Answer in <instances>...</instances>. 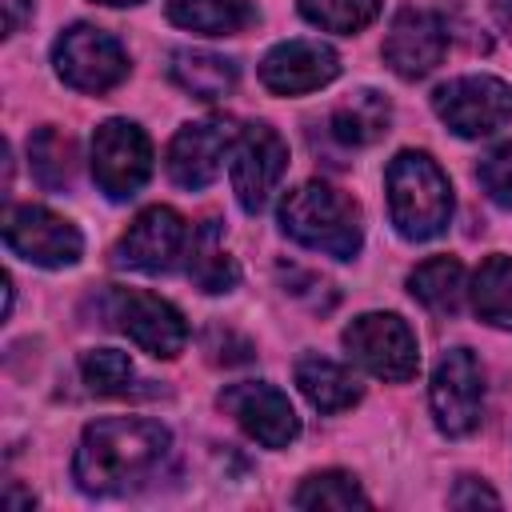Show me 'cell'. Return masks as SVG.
I'll return each instance as SVG.
<instances>
[{
  "label": "cell",
  "mask_w": 512,
  "mask_h": 512,
  "mask_svg": "<svg viewBox=\"0 0 512 512\" xmlns=\"http://www.w3.org/2000/svg\"><path fill=\"white\" fill-rule=\"evenodd\" d=\"M188 280L200 288V292H232L236 280H240V268L236 260L224 252V240H220V224L216 220H204L196 232H192V244H188Z\"/></svg>",
  "instance_id": "20"
},
{
  "label": "cell",
  "mask_w": 512,
  "mask_h": 512,
  "mask_svg": "<svg viewBox=\"0 0 512 512\" xmlns=\"http://www.w3.org/2000/svg\"><path fill=\"white\" fill-rule=\"evenodd\" d=\"M432 420L444 436L460 440L468 432L480 428V412H484V376H480V360L468 348H448L436 368H432Z\"/></svg>",
  "instance_id": "8"
},
{
  "label": "cell",
  "mask_w": 512,
  "mask_h": 512,
  "mask_svg": "<svg viewBox=\"0 0 512 512\" xmlns=\"http://www.w3.org/2000/svg\"><path fill=\"white\" fill-rule=\"evenodd\" d=\"M56 76L76 92H108L128 76V52L120 40L96 24H72L52 44Z\"/></svg>",
  "instance_id": "4"
},
{
  "label": "cell",
  "mask_w": 512,
  "mask_h": 512,
  "mask_svg": "<svg viewBox=\"0 0 512 512\" xmlns=\"http://www.w3.org/2000/svg\"><path fill=\"white\" fill-rule=\"evenodd\" d=\"M388 120H392V104L376 88H356L348 92V100L332 108L328 132L344 148H368L388 132Z\"/></svg>",
  "instance_id": "17"
},
{
  "label": "cell",
  "mask_w": 512,
  "mask_h": 512,
  "mask_svg": "<svg viewBox=\"0 0 512 512\" xmlns=\"http://www.w3.org/2000/svg\"><path fill=\"white\" fill-rule=\"evenodd\" d=\"M292 504L296 508H368V496L356 484V476H348L340 468H328V472H312L296 488Z\"/></svg>",
  "instance_id": "25"
},
{
  "label": "cell",
  "mask_w": 512,
  "mask_h": 512,
  "mask_svg": "<svg viewBox=\"0 0 512 512\" xmlns=\"http://www.w3.org/2000/svg\"><path fill=\"white\" fill-rule=\"evenodd\" d=\"M280 232L300 248L336 256V260H352L364 244L356 200L320 180H308L280 200Z\"/></svg>",
  "instance_id": "2"
},
{
  "label": "cell",
  "mask_w": 512,
  "mask_h": 512,
  "mask_svg": "<svg viewBox=\"0 0 512 512\" xmlns=\"http://www.w3.org/2000/svg\"><path fill=\"white\" fill-rule=\"evenodd\" d=\"M444 52H448V28L436 12H428V8L396 12V20L384 36V64L396 76L420 80L444 60Z\"/></svg>",
  "instance_id": "16"
},
{
  "label": "cell",
  "mask_w": 512,
  "mask_h": 512,
  "mask_svg": "<svg viewBox=\"0 0 512 512\" xmlns=\"http://www.w3.org/2000/svg\"><path fill=\"white\" fill-rule=\"evenodd\" d=\"M236 136H240V128L228 116H204V120L184 124L164 152V168H168L172 184H180L188 192L208 188L220 176L224 156H232Z\"/></svg>",
  "instance_id": "13"
},
{
  "label": "cell",
  "mask_w": 512,
  "mask_h": 512,
  "mask_svg": "<svg viewBox=\"0 0 512 512\" xmlns=\"http://www.w3.org/2000/svg\"><path fill=\"white\" fill-rule=\"evenodd\" d=\"M216 404L264 448H288L296 436H300V416L292 408V400L264 384V380H240V384H228Z\"/></svg>",
  "instance_id": "14"
},
{
  "label": "cell",
  "mask_w": 512,
  "mask_h": 512,
  "mask_svg": "<svg viewBox=\"0 0 512 512\" xmlns=\"http://www.w3.org/2000/svg\"><path fill=\"white\" fill-rule=\"evenodd\" d=\"M172 456V436L156 420L104 416L80 432L72 480L88 496H128L148 488Z\"/></svg>",
  "instance_id": "1"
},
{
  "label": "cell",
  "mask_w": 512,
  "mask_h": 512,
  "mask_svg": "<svg viewBox=\"0 0 512 512\" xmlns=\"http://www.w3.org/2000/svg\"><path fill=\"white\" fill-rule=\"evenodd\" d=\"M476 180H480V188L488 192V200H496L500 208H512V140H508V144H496V148L480 160Z\"/></svg>",
  "instance_id": "28"
},
{
  "label": "cell",
  "mask_w": 512,
  "mask_h": 512,
  "mask_svg": "<svg viewBox=\"0 0 512 512\" xmlns=\"http://www.w3.org/2000/svg\"><path fill=\"white\" fill-rule=\"evenodd\" d=\"M288 168V144L284 136L256 120V124H244L236 144H232V164H228V176H232V192L240 200L244 212H260L268 204V196L276 192L280 176Z\"/></svg>",
  "instance_id": "11"
},
{
  "label": "cell",
  "mask_w": 512,
  "mask_h": 512,
  "mask_svg": "<svg viewBox=\"0 0 512 512\" xmlns=\"http://www.w3.org/2000/svg\"><path fill=\"white\" fill-rule=\"evenodd\" d=\"M168 20L200 36H232L256 20L248 0H168Z\"/></svg>",
  "instance_id": "22"
},
{
  "label": "cell",
  "mask_w": 512,
  "mask_h": 512,
  "mask_svg": "<svg viewBox=\"0 0 512 512\" xmlns=\"http://www.w3.org/2000/svg\"><path fill=\"white\" fill-rule=\"evenodd\" d=\"M340 76V56L320 40H284L264 52L260 84L276 96H304Z\"/></svg>",
  "instance_id": "15"
},
{
  "label": "cell",
  "mask_w": 512,
  "mask_h": 512,
  "mask_svg": "<svg viewBox=\"0 0 512 512\" xmlns=\"http://www.w3.org/2000/svg\"><path fill=\"white\" fill-rule=\"evenodd\" d=\"M344 348L364 372H372L376 380H388V384H404L420 368L416 332L396 312H364V316H356L344 328Z\"/></svg>",
  "instance_id": "5"
},
{
  "label": "cell",
  "mask_w": 512,
  "mask_h": 512,
  "mask_svg": "<svg viewBox=\"0 0 512 512\" xmlns=\"http://www.w3.org/2000/svg\"><path fill=\"white\" fill-rule=\"evenodd\" d=\"M168 76L196 100H220L236 88V64L204 48H176Z\"/></svg>",
  "instance_id": "19"
},
{
  "label": "cell",
  "mask_w": 512,
  "mask_h": 512,
  "mask_svg": "<svg viewBox=\"0 0 512 512\" xmlns=\"http://www.w3.org/2000/svg\"><path fill=\"white\" fill-rule=\"evenodd\" d=\"M80 376L96 396H128L132 380H136V368L116 348H92V352L80 356Z\"/></svg>",
  "instance_id": "27"
},
{
  "label": "cell",
  "mask_w": 512,
  "mask_h": 512,
  "mask_svg": "<svg viewBox=\"0 0 512 512\" xmlns=\"http://www.w3.org/2000/svg\"><path fill=\"white\" fill-rule=\"evenodd\" d=\"M496 16H500V24L512 32V0H496Z\"/></svg>",
  "instance_id": "31"
},
{
  "label": "cell",
  "mask_w": 512,
  "mask_h": 512,
  "mask_svg": "<svg viewBox=\"0 0 512 512\" xmlns=\"http://www.w3.org/2000/svg\"><path fill=\"white\" fill-rule=\"evenodd\" d=\"M408 292L428 312L452 316V312H460V300H464V264L456 256H432V260L412 268Z\"/></svg>",
  "instance_id": "21"
},
{
  "label": "cell",
  "mask_w": 512,
  "mask_h": 512,
  "mask_svg": "<svg viewBox=\"0 0 512 512\" xmlns=\"http://www.w3.org/2000/svg\"><path fill=\"white\" fill-rule=\"evenodd\" d=\"M32 16V0H4V36H16Z\"/></svg>",
  "instance_id": "30"
},
{
  "label": "cell",
  "mask_w": 512,
  "mask_h": 512,
  "mask_svg": "<svg viewBox=\"0 0 512 512\" xmlns=\"http://www.w3.org/2000/svg\"><path fill=\"white\" fill-rule=\"evenodd\" d=\"M388 188V212L404 240H432L452 220V184L440 172V164L428 152L404 148L392 156L384 172Z\"/></svg>",
  "instance_id": "3"
},
{
  "label": "cell",
  "mask_w": 512,
  "mask_h": 512,
  "mask_svg": "<svg viewBox=\"0 0 512 512\" xmlns=\"http://www.w3.org/2000/svg\"><path fill=\"white\" fill-rule=\"evenodd\" d=\"M92 176L108 200L136 196L152 176V140L132 120H104L92 132Z\"/></svg>",
  "instance_id": "6"
},
{
  "label": "cell",
  "mask_w": 512,
  "mask_h": 512,
  "mask_svg": "<svg viewBox=\"0 0 512 512\" xmlns=\"http://www.w3.org/2000/svg\"><path fill=\"white\" fill-rule=\"evenodd\" d=\"M96 4H112V8H124V4H144V0H96Z\"/></svg>",
  "instance_id": "32"
},
{
  "label": "cell",
  "mask_w": 512,
  "mask_h": 512,
  "mask_svg": "<svg viewBox=\"0 0 512 512\" xmlns=\"http://www.w3.org/2000/svg\"><path fill=\"white\" fill-rule=\"evenodd\" d=\"M108 316L112 324L148 356L172 360L188 344V324L176 304L140 292V288H108Z\"/></svg>",
  "instance_id": "7"
},
{
  "label": "cell",
  "mask_w": 512,
  "mask_h": 512,
  "mask_svg": "<svg viewBox=\"0 0 512 512\" xmlns=\"http://www.w3.org/2000/svg\"><path fill=\"white\" fill-rule=\"evenodd\" d=\"M432 108L464 140L492 136L512 120V84L496 76H456L436 88Z\"/></svg>",
  "instance_id": "9"
},
{
  "label": "cell",
  "mask_w": 512,
  "mask_h": 512,
  "mask_svg": "<svg viewBox=\"0 0 512 512\" xmlns=\"http://www.w3.org/2000/svg\"><path fill=\"white\" fill-rule=\"evenodd\" d=\"M448 500H452L456 508H472V504H492V508H496V504H500V496H496V492H492L488 484L472 480V476H464V480L456 484V492H452Z\"/></svg>",
  "instance_id": "29"
},
{
  "label": "cell",
  "mask_w": 512,
  "mask_h": 512,
  "mask_svg": "<svg viewBox=\"0 0 512 512\" xmlns=\"http://www.w3.org/2000/svg\"><path fill=\"white\" fill-rule=\"evenodd\" d=\"M384 0H300V16L324 32L352 36L380 16Z\"/></svg>",
  "instance_id": "26"
},
{
  "label": "cell",
  "mask_w": 512,
  "mask_h": 512,
  "mask_svg": "<svg viewBox=\"0 0 512 512\" xmlns=\"http://www.w3.org/2000/svg\"><path fill=\"white\" fill-rule=\"evenodd\" d=\"M28 160H32V176L52 192L68 188L76 176V144L52 124H44L28 136Z\"/></svg>",
  "instance_id": "24"
},
{
  "label": "cell",
  "mask_w": 512,
  "mask_h": 512,
  "mask_svg": "<svg viewBox=\"0 0 512 512\" xmlns=\"http://www.w3.org/2000/svg\"><path fill=\"white\" fill-rule=\"evenodd\" d=\"M4 244L12 256L36 264V268H68L84 252V236L72 220L40 208V204H20L8 208L4 216Z\"/></svg>",
  "instance_id": "12"
},
{
  "label": "cell",
  "mask_w": 512,
  "mask_h": 512,
  "mask_svg": "<svg viewBox=\"0 0 512 512\" xmlns=\"http://www.w3.org/2000/svg\"><path fill=\"white\" fill-rule=\"evenodd\" d=\"M296 384H300V392L308 396V404L316 412H344L360 400L356 376L344 364H336L328 356H316V352L296 360Z\"/></svg>",
  "instance_id": "18"
},
{
  "label": "cell",
  "mask_w": 512,
  "mask_h": 512,
  "mask_svg": "<svg viewBox=\"0 0 512 512\" xmlns=\"http://www.w3.org/2000/svg\"><path fill=\"white\" fill-rule=\"evenodd\" d=\"M188 244H192L188 240V220L168 204H152L116 240L112 264L132 268V272H148V276L172 272L180 264V256H188Z\"/></svg>",
  "instance_id": "10"
},
{
  "label": "cell",
  "mask_w": 512,
  "mask_h": 512,
  "mask_svg": "<svg viewBox=\"0 0 512 512\" xmlns=\"http://www.w3.org/2000/svg\"><path fill=\"white\" fill-rule=\"evenodd\" d=\"M472 308L492 328H512V256H488L472 276Z\"/></svg>",
  "instance_id": "23"
}]
</instances>
